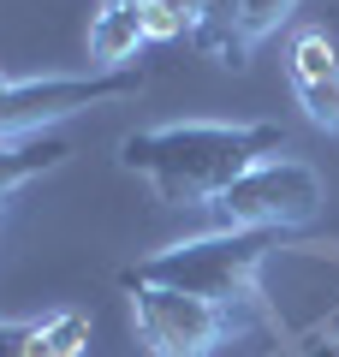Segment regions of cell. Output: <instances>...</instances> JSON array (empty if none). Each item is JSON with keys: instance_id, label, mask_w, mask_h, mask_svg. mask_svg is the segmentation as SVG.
I'll return each instance as SVG.
<instances>
[{"instance_id": "1", "label": "cell", "mask_w": 339, "mask_h": 357, "mask_svg": "<svg viewBox=\"0 0 339 357\" xmlns=\"http://www.w3.org/2000/svg\"><path fill=\"white\" fill-rule=\"evenodd\" d=\"M274 155H286V131L268 119H179L126 131L113 161L137 173L167 208H214V197Z\"/></svg>"}, {"instance_id": "2", "label": "cell", "mask_w": 339, "mask_h": 357, "mask_svg": "<svg viewBox=\"0 0 339 357\" xmlns=\"http://www.w3.org/2000/svg\"><path fill=\"white\" fill-rule=\"evenodd\" d=\"M286 250H333L322 238H298V232H274V227H220V232H202V238H179L167 250L131 262L126 274L155 286H179V292H197L214 298V304H232V310H262V268Z\"/></svg>"}, {"instance_id": "3", "label": "cell", "mask_w": 339, "mask_h": 357, "mask_svg": "<svg viewBox=\"0 0 339 357\" xmlns=\"http://www.w3.org/2000/svg\"><path fill=\"white\" fill-rule=\"evenodd\" d=\"M119 292H126L131 328H137L149 357H214L220 345H232L239 333H250L256 310H232L214 298L179 292V286H155L119 268Z\"/></svg>"}, {"instance_id": "4", "label": "cell", "mask_w": 339, "mask_h": 357, "mask_svg": "<svg viewBox=\"0 0 339 357\" xmlns=\"http://www.w3.org/2000/svg\"><path fill=\"white\" fill-rule=\"evenodd\" d=\"M149 77L137 66L126 72H84V77H6L0 72V137H42L48 126L84 114L101 102H126Z\"/></svg>"}, {"instance_id": "5", "label": "cell", "mask_w": 339, "mask_h": 357, "mask_svg": "<svg viewBox=\"0 0 339 357\" xmlns=\"http://www.w3.org/2000/svg\"><path fill=\"white\" fill-rule=\"evenodd\" d=\"M327 191L322 173L298 155H274V161L250 167V173L232 185V191L214 197V215L220 227H274V232H298L322 215Z\"/></svg>"}, {"instance_id": "6", "label": "cell", "mask_w": 339, "mask_h": 357, "mask_svg": "<svg viewBox=\"0 0 339 357\" xmlns=\"http://www.w3.org/2000/svg\"><path fill=\"white\" fill-rule=\"evenodd\" d=\"M303 0H209V13H202V24H197L190 42H197L214 66H232V72H239L256 42H268Z\"/></svg>"}, {"instance_id": "7", "label": "cell", "mask_w": 339, "mask_h": 357, "mask_svg": "<svg viewBox=\"0 0 339 357\" xmlns=\"http://www.w3.org/2000/svg\"><path fill=\"white\" fill-rule=\"evenodd\" d=\"M96 316L77 304L48 310L36 321H0V357H84Z\"/></svg>"}, {"instance_id": "8", "label": "cell", "mask_w": 339, "mask_h": 357, "mask_svg": "<svg viewBox=\"0 0 339 357\" xmlns=\"http://www.w3.org/2000/svg\"><path fill=\"white\" fill-rule=\"evenodd\" d=\"M149 42L143 30V0H101L89 18V60L96 72H126L137 66V48Z\"/></svg>"}, {"instance_id": "9", "label": "cell", "mask_w": 339, "mask_h": 357, "mask_svg": "<svg viewBox=\"0 0 339 357\" xmlns=\"http://www.w3.org/2000/svg\"><path fill=\"white\" fill-rule=\"evenodd\" d=\"M72 143L54 137V131H42V137H0V208L13 203L24 185H36L42 173H54V167L72 161Z\"/></svg>"}, {"instance_id": "10", "label": "cell", "mask_w": 339, "mask_h": 357, "mask_svg": "<svg viewBox=\"0 0 339 357\" xmlns=\"http://www.w3.org/2000/svg\"><path fill=\"white\" fill-rule=\"evenodd\" d=\"M339 72V48L327 30H303L292 42V84H315V77H333Z\"/></svg>"}, {"instance_id": "11", "label": "cell", "mask_w": 339, "mask_h": 357, "mask_svg": "<svg viewBox=\"0 0 339 357\" xmlns=\"http://www.w3.org/2000/svg\"><path fill=\"white\" fill-rule=\"evenodd\" d=\"M292 89H298L303 119H310L315 131H327V137H339V72L333 77H315V84H292Z\"/></svg>"}, {"instance_id": "12", "label": "cell", "mask_w": 339, "mask_h": 357, "mask_svg": "<svg viewBox=\"0 0 339 357\" xmlns=\"http://www.w3.org/2000/svg\"><path fill=\"white\" fill-rule=\"evenodd\" d=\"M173 6H185V13L197 18V24H202V13H209V0H173Z\"/></svg>"}, {"instance_id": "13", "label": "cell", "mask_w": 339, "mask_h": 357, "mask_svg": "<svg viewBox=\"0 0 339 357\" xmlns=\"http://www.w3.org/2000/svg\"><path fill=\"white\" fill-rule=\"evenodd\" d=\"M268 357H292V351H286V345H280V351H268Z\"/></svg>"}, {"instance_id": "14", "label": "cell", "mask_w": 339, "mask_h": 357, "mask_svg": "<svg viewBox=\"0 0 339 357\" xmlns=\"http://www.w3.org/2000/svg\"><path fill=\"white\" fill-rule=\"evenodd\" d=\"M0 220H6V208H0Z\"/></svg>"}]
</instances>
